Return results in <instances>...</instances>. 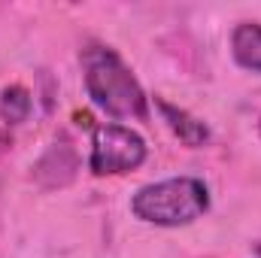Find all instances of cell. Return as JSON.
Listing matches in <instances>:
<instances>
[{"mask_svg": "<svg viewBox=\"0 0 261 258\" xmlns=\"http://www.w3.org/2000/svg\"><path fill=\"white\" fill-rule=\"evenodd\" d=\"M155 107H158V113L164 116L167 128L173 131V134L179 137V143H186L189 149H197V146H203V143L210 140L206 122L195 119L192 113H186V110H179V107H173V104H167V100H161V97L155 100Z\"/></svg>", "mask_w": 261, "mask_h": 258, "instance_id": "obj_4", "label": "cell"}, {"mask_svg": "<svg viewBox=\"0 0 261 258\" xmlns=\"http://www.w3.org/2000/svg\"><path fill=\"white\" fill-rule=\"evenodd\" d=\"M82 82L97 110L122 122H149V97L125 64V58L110 46H85L79 55Z\"/></svg>", "mask_w": 261, "mask_h": 258, "instance_id": "obj_1", "label": "cell"}, {"mask_svg": "<svg viewBox=\"0 0 261 258\" xmlns=\"http://www.w3.org/2000/svg\"><path fill=\"white\" fill-rule=\"evenodd\" d=\"M252 252H255V258H261V240L255 243V246H252Z\"/></svg>", "mask_w": 261, "mask_h": 258, "instance_id": "obj_7", "label": "cell"}, {"mask_svg": "<svg viewBox=\"0 0 261 258\" xmlns=\"http://www.w3.org/2000/svg\"><path fill=\"white\" fill-rule=\"evenodd\" d=\"M258 131H261V125H258Z\"/></svg>", "mask_w": 261, "mask_h": 258, "instance_id": "obj_8", "label": "cell"}, {"mask_svg": "<svg viewBox=\"0 0 261 258\" xmlns=\"http://www.w3.org/2000/svg\"><path fill=\"white\" fill-rule=\"evenodd\" d=\"M31 113V94L21 85H9L0 94V119L6 125H21Z\"/></svg>", "mask_w": 261, "mask_h": 258, "instance_id": "obj_6", "label": "cell"}, {"mask_svg": "<svg viewBox=\"0 0 261 258\" xmlns=\"http://www.w3.org/2000/svg\"><path fill=\"white\" fill-rule=\"evenodd\" d=\"M149 155L146 140L137 131L107 122L91 128V155H88V170L94 176H119L137 170Z\"/></svg>", "mask_w": 261, "mask_h": 258, "instance_id": "obj_3", "label": "cell"}, {"mask_svg": "<svg viewBox=\"0 0 261 258\" xmlns=\"http://www.w3.org/2000/svg\"><path fill=\"white\" fill-rule=\"evenodd\" d=\"M231 55L243 70L261 73V24L258 21H240L231 31Z\"/></svg>", "mask_w": 261, "mask_h": 258, "instance_id": "obj_5", "label": "cell"}, {"mask_svg": "<svg viewBox=\"0 0 261 258\" xmlns=\"http://www.w3.org/2000/svg\"><path fill=\"white\" fill-rule=\"evenodd\" d=\"M210 210V189L197 176H173L149 183L130 197V213L158 228H186Z\"/></svg>", "mask_w": 261, "mask_h": 258, "instance_id": "obj_2", "label": "cell"}]
</instances>
